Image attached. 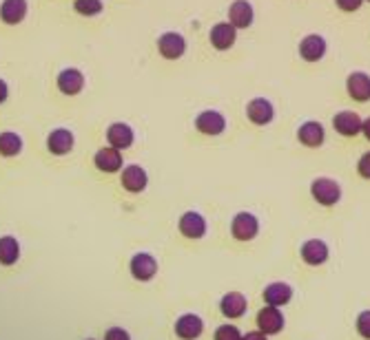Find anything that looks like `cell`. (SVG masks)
<instances>
[{"label": "cell", "mask_w": 370, "mask_h": 340, "mask_svg": "<svg viewBox=\"0 0 370 340\" xmlns=\"http://www.w3.org/2000/svg\"><path fill=\"white\" fill-rule=\"evenodd\" d=\"M311 194L320 206H335L341 199V186L330 177H317L311 184Z\"/></svg>", "instance_id": "obj_1"}, {"label": "cell", "mask_w": 370, "mask_h": 340, "mask_svg": "<svg viewBox=\"0 0 370 340\" xmlns=\"http://www.w3.org/2000/svg\"><path fill=\"white\" fill-rule=\"evenodd\" d=\"M237 40V29L233 27L228 20H222V22H215L211 31H209V42L213 49L218 51H228Z\"/></svg>", "instance_id": "obj_2"}, {"label": "cell", "mask_w": 370, "mask_h": 340, "mask_svg": "<svg viewBox=\"0 0 370 340\" xmlns=\"http://www.w3.org/2000/svg\"><path fill=\"white\" fill-rule=\"evenodd\" d=\"M246 117L255 126H269L275 120V107L266 98H255L246 104Z\"/></svg>", "instance_id": "obj_3"}, {"label": "cell", "mask_w": 370, "mask_h": 340, "mask_svg": "<svg viewBox=\"0 0 370 340\" xmlns=\"http://www.w3.org/2000/svg\"><path fill=\"white\" fill-rule=\"evenodd\" d=\"M260 232V221L251 212H239L233 217L231 224V234L237 241H253Z\"/></svg>", "instance_id": "obj_4"}, {"label": "cell", "mask_w": 370, "mask_h": 340, "mask_svg": "<svg viewBox=\"0 0 370 340\" xmlns=\"http://www.w3.org/2000/svg\"><path fill=\"white\" fill-rule=\"evenodd\" d=\"M195 128L207 137H218L226 130V120H224V115L220 111L209 109V111H202L195 117Z\"/></svg>", "instance_id": "obj_5"}, {"label": "cell", "mask_w": 370, "mask_h": 340, "mask_svg": "<svg viewBox=\"0 0 370 340\" xmlns=\"http://www.w3.org/2000/svg\"><path fill=\"white\" fill-rule=\"evenodd\" d=\"M158 51L162 58L167 60H177L186 54V40L182 33H175V31H169V33H162L158 38Z\"/></svg>", "instance_id": "obj_6"}, {"label": "cell", "mask_w": 370, "mask_h": 340, "mask_svg": "<svg viewBox=\"0 0 370 340\" xmlns=\"http://www.w3.org/2000/svg\"><path fill=\"white\" fill-rule=\"evenodd\" d=\"M362 126H364V120L360 117V113H355V111H339L333 117V128L341 137H357L362 133Z\"/></svg>", "instance_id": "obj_7"}, {"label": "cell", "mask_w": 370, "mask_h": 340, "mask_svg": "<svg viewBox=\"0 0 370 340\" xmlns=\"http://www.w3.org/2000/svg\"><path fill=\"white\" fill-rule=\"evenodd\" d=\"M253 20H255V11L249 0H233L231 7H228V22L239 31V29H249Z\"/></svg>", "instance_id": "obj_8"}, {"label": "cell", "mask_w": 370, "mask_h": 340, "mask_svg": "<svg viewBox=\"0 0 370 340\" xmlns=\"http://www.w3.org/2000/svg\"><path fill=\"white\" fill-rule=\"evenodd\" d=\"M297 51H299L302 60H306V62H320L326 56V40H324L322 36H317V33H309V36L302 38Z\"/></svg>", "instance_id": "obj_9"}, {"label": "cell", "mask_w": 370, "mask_h": 340, "mask_svg": "<svg viewBox=\"0 0 370 340\" xmlns=\"http://www.w3.org/2000/svg\"><path fill=\"white\" fill-rule=\"evenodd\" d=\"M346 93L355 102H368L370 100V75L364 71H353L346 77Z\"/></svg>", "instance_id": "obj_10"}, {"label": "cell", "mask_w": 370, "mask_h": 340, "mask_svg": "<svg viewBox=\"0 0 370 340\" xmlns=\"http://www.w3.org/2000/svg\"><path fill=\"white\" fill-rule=\"evenodd\" d=\"M258 327H260V332H264L266 336L279 334V332L284 330V316H282V311L275 309L273 305L260 309V314H258Z\"/></svg>", "instance_id": "obj_11"}, {"label": "cell", "mask_w": 370, "mask_h": 340, "mask_svg": "<svg viewBox=\"0 0 370 340\" xmlns=\"http://www.w3.org/2000/svg\"><path fill=\"white\" fill-rule=\"evenodd\" d=\"M297 139L306 148H320L326 139V130L320 122H304L297 128Z\"/></svg>", "instance_id": "obj_12"}, {"label": "cell", "mask_w": 370, "mask_h": 340, "mask_svg": "<svg viewBox=\"0 0 370 340\" xmlns=\"http://www.w3.org/2000/svg\"><path fill=\"white\" fill-rule=\"evenodd\" d=\"M131 274L138 281H151L158 274V261L147 252H140L131 258Z\"/></svg>", "instance_id": "obj_13"}, {"label": "cell", "mask_w": 370, "mask_h": 340, "mask_svg": "<svg viewBox=\"0 0 370 340\" xmlns=\"http://www.w3.org/2000/svg\"><path fill=\"white\" fill-rule=\"evenodd\" d=\"M149 184V177H147V170L142 166H138V164H131V166H126L122 170V186L124 190H129V192H142Z\"/></svg>", "instance_id": "obj_14"}, {"label": "cell", "mask_w": 370, "mask_h": 340, "mask_svg": "<svg viewBox=\"0 0 370 340\" xmlns=\"http://www.w3.org/2000/svg\"><path fill=\"white\" fill-rule=\"evenodd\" d=\"M107 139L113 148H118V150H124V148H129L133 139H135V133H133V128L129 124H122V122H116V124H111L107 128Z\"/></svg>", "instance_id": "obj_15"}, {"label": "cell", "mask_w": 370, "mask_h": 340, "mask_svg": "<svg viewBox=\"0 0 370 340\" xmlns=\"http://www.w3.org/2000/svg\"><path fill=\"white\" fill-rule=\"evenodd\" d=\"M180 232L186 239H202L207 234V221L200 212H184L180 217Z\"/></svg>", "instance_id": "obj_16"}, {"label": "cell", "mask_w": 370, "mask_h": 340, "mask_svg": "<svg viewBox=\"0 0 370 340\" xmlns=\"http://www.w3.org/2000/svg\"><path fill=\"white\" fill-rule=\"evenodd\" d=\"M58 88H60V93H65V95H78L80 91L84 88V75L78 71V69H65V71H60L58 75Z\"/></svg>", "instance_id": "obj_17"}, {"label": "cell", "mask_w": 370, "mask_h": 340, "mask_svg": "<svg viewBox=\"0 0 370 340\" xmlns=\"http://www.w3.org/2000/svg\"><path fill=\"white\" fill-rule=\"evenodd\" d=\"M94 162H96V168H100L102 173H118L122 168V153L113 146L100 148L94 157Z\"/></svg>", "instance_id": "obj_18"}, {"label": "cell", "mask_w": 370, "mask_h": 340, "mask_svg": "<svg viewBox=\"0 0 370 340\" xmlns=\"http://www.w3.org/2000/svg\"><path fill=\"white\" fill-rule=\"evenodd\" d=\"M47 148L54 155H67L73 148V133L67 128H56L51 130L47 137Z\"/></svg>", "instance_id": "obj_19"}, {"label": "cell", "mask_w": 370, "mask_h": 340, "mask_svg": "<svg viewBox=\"0 0 370 340\" xmlns=\"http://www.w3.org/2000/svg\"><path fill=\"white\" fill-rule=\"evenodd\" d=\"M302 258L309 265H322L328 258V245L322 239H311L302 245Z\"/></svg>", "instance_id": "obj_20"}, {"label": "cell", "mask_w": 370, "mask_h": 340, "mask_svg": "<svg viewBox=\"0 0 370 340\" xmlns=\"http://www.w3.org/2000/svg\"><path fill=\"white\" fill-rule=\"evenodd\" d=\"M202 330H204V323L200 316L195 314H186L180 320L175 323V334L180 336L182 340H195L202 336Z\"/></svg>", "instance_id": "obj_21"}, {"label": "cell", "mask_w": 370, "mask_h": 340, "mask_svg": "<svg viewBox=\"0 0 370 340\" xmlns=\"http://www.w3.org/2000/svg\"><path fill=\"white\" fill-rule=\"evenodd\" d=\"M27 16V0H3L0 5V18L7 24H18Z\"/></svg>", "instance_id": "obj_22"}, {"label": "cell", "mask_w": 370, "mask_h": 340, "mask_svg": "<svg viewBox=\"0 0 370 340\" xmlns=\"http://www.w3.org/2000/svg\"><path fill=\"white\" fill-rule=\"evenodd\" d=\"M290 298H293V287H290L288 283H271V285L264 290L266 305L279 307V305H286Z\"/></svg>", "instance_id": "obj_23"}, {"label": "cell", "mask_w": 370, "mask_h": 340, "mask_svg": "<svg viewBox=\"0 0 370 340\" xmlns=\"http://www.w3.org/2000/svg\"><path fill=\"white\" fill-rule=\"evenodd\" d=\"M220 309H222L224 316H228V318H239L242 314L246 311V298H244V294L228 292V294L222 298Z\"/></svg>", "instance_id": "obj_24"}, {"label": "cell", "mask_w": 370, "mask_h": 340, "mask_svg": "<svg viewBox=\"0 0 370 340\" xmlns=\"http://www.w3.org/2000/svg\"><path fill=\"white\" fill-rule=\"evenodd\" d=\"M20 258V245L14 237H3L0 239V263L3 265H14Z\"/></svg>", "instance_id": "obj_25"}, {"label": "cell", "mask_w": 370, "mask_h": 340, "mask_svg": "<svg viewBox=\"0 0 370 340\" xmlns=\"http://www.w3.org/2000/svg\"><path fill=\"white\" fill-rule=\"evenodd\" d=\"M22 150V139L11 133V130H5L0 133V155L3 157H16Z\"/></svg>", "instance_id": "obj_26"}, {"label": "cell", "mask_w": 370, "mask_h": 340, "mask_svg": "<svg viewBox=\"0 0 370 340\" xmlns=\"http://www.w3.org/2000/svg\"><path fill=\"white\" fill-rule=\"evenodd\" d=\"M73 9L78 11L80 16H98L105 5H102V0H75Z\"/></svg>", "instance_id": "obj_27"}, {"label": "cell", "mask_w": 370, "mask_h": 340, "mask_svg": "<svg viewBox=\"0 0 370 340\" xmlns=\"http://www.w3.org/2000/svg\"><path fill=\"white\" fill-rule=\"evenodd\" d=\"M215 340H242V334L235 325H222L218 332H215Z\"/></svg>", "instance_id": "obj_28"}, {"label": "cell", "mask_w": 370, "mask_h": 340, "mask_svg": "<svg viewBox=\"0 0 370 340\" xmlns=\"http://www.w3.org/2000/svg\"><path fill=\"white\" fill-rule=\"evenodd\" d=\"M357 332L362 338L370 340V311H362L360 318H357Z\"/></svg>", "instance_id": "obj_29"}, {"label": "cell", "mask_w": 370, "mask_h": 340, "mask_svg": "<svg viewBox=\"0 0 370 340\" xmlns=\"http://www.w3.org/2000/svg\"><path fill=\"white\" fill-rule=\"evenodd\" d=\"M364 3H366V0H335V5H337L341 11H346V14H353V11L362 9Z\"/></svg>", "instance_id": "obj_30"}, {"label": "cell", "mask_w": 370, "mask_h": 340, "mask_svg": "<svg viewBox=\"0 0 370 340\" xmlns=\"http://www.w3.org/2000/svg\"><path fill=\"white\" fill-rule=\"evenodd\" d=\"M357 173L364 179H370V150L360 157V162H357Z\"/></svg>", "instance_id": "obj_31"}, {"label": "cell", "mask_w": 370, "mask_h": 340, "mask_svg": "<svg viewBox=\"0 0 370 340\" xmlns=\"http://www.w3.org/2000/svg\"><path fill=\"white\" fill-rule=\"evenodd\" d=\"M105 340H131V336L126 334V332L122 330V327H113V330L107 332Z\"/></svg>", "instance_id": "obj_32"}, {"label": "cell", "mask_w": 370, "mask_h": 340, "mask_svg": "<svg viewBox=\"0 0 370 340\" xmlns=\"http://www.w3.org/2000/svg\"><path fill=\"white\" fill-rule=\"evenodd\" d=\"M242 340H266L264 332H249L246 336H242Z\"/></svg>", "instance_id": "obj_33"}, {"label": "cell", "mask_w": 370, "mask_h": 340, "mask_svg": "<svg viewBox=\"0 0 370 340\" xmlns=\"http://www.w3.org/2000/svg\"><path fill=\"white\" fill-rule=\"evenodd\" d=\"M7 93H9V88H7L5 80H0V104L7 100Z\"/></svg>", "instance_id": "obj_34"}, {"label": "cell", "mask_w": 370, "mask_h": 340, "mask_svg": "<svg viewBox=\"0 0 370 340\" xmlns=\"http://www.w3.org/2000/svg\"><path fill=\"white\" fill-rule=\"evenodd\" d=\"M362 133H364V137L370 141V117L368 120H364V126H362Z\"/></svg>", "instance_id": "obj_35"}, {"label": "cell", "mask_w": 370, "mask_h": 340, "mask_svg": "<svg viewBox=\"0 0 370 340\" xmlns=\"http://www.w3.org/2000/svg\"><path fill=\"white\" fill-rule=\"evenodd\" d=\"M366 3H370V0H366Z\"/></svg>", "instance_id": "obj_36"}]
</instances>
